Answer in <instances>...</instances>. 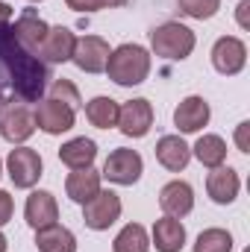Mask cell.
<instances>
[{
	"label": "cell",
	"instance_id": "cell-29",
	"mask_svg": "<svg viewBox=\"0 0 250 252\" xmlns=\"http://www.w3.org/2000/svg\"><path fill=\"white\" fill-rule=\"evenodd\" d=\"M68 9L74 12H97V9H118V6H126L129 0H65Z\"/></svg>",
	"mask_w": 250,
	"mask_h": 252
},
{
	"label": "cell",
	"instance_id": "cell-23",
	"mask_svg": "<svg viewBox=\"0 0 250 252\" xmlns=\"http://www.w3.org/2000/svg\"><path fill=\"white\" fill-rule=\"evenodd\" d=\"M118 109L121 106L112 97H94L85 106V118H88V124L97 126V129H112V126H118Z\"/></svg>",
	"mask_w": 250,
	"mask_h": 252
},
{
	"label": "cell",
	"instance_id": "cell-4",
	"mask_svg": "<svg viewBox=\"0 0 250 252\" xmlns=\"http://www.w3.org/2000/svg\"><path fill=\"white\" fill-rule=\"evenodd\" d=\"M118 217H121V196L115 190H100L94 199L83 205V223L94 232L109 229Z\"/></svg>",
	"mask_w": 250,
	"mask_h": 252
},
{
	"label": "cell",
	"instance_id": "cell-26",
	"mask_svg": "<svg viewBox=\"0 0 250 252\" xmlns=\"http://www.w3.org/2000/svg\"><path fill=\"white\" fill-rule=\"evenodd\" d=\"M194 252H233V235L227 229H206L197 235Z\"/></svg>",
	"mask_w": 250,
	"mask_h": 252
},
{
	"label": "cell",
	"instance_id": "cell-2",
	"mask_svg": "<svg viewBox=\"0 0 250 252\" xmlns=\"http://www.w3.org/2000/svg\"><path fill=\"white\" fill-rule=\"evenodd\" d=\"M106 73L115 85H141L150 73V53L141 44H121L109 53L106 62Z\"/></svg>",
	"mask_w": 250,
	"mask_h": 252
},
{
	"label": "cell",
	"instance_id": "cell-3",
	"mask_svg": "<svg viewBox=\"0 0 250 252\" xmlns=\"http://www.w3.org/2000/svg\"><path fill=\"white\" fill-rule=\"evenodd\" d=\"M150 47L162 59L183 62V59L191 56V50H194V32L188 30L186 24L168 21V24H162V27H156L150 32Z\"/></svg>",
	"mask_w": 250,
	"mask_h": 252
},
{
	"label": "cell",
	"instance_id": "cell-11",
	"mask_svg": "<svg viewBox=\"0 0 250 252\" xmlns=\"http://www.w3.org/2000/svg\"><path fill=\"white\" fill-rule=\"evenodd\" d=\"M36 132V118L27 106H6L0 112V135L9 144H24Z\"/></svg>",
	"mask_w": 250,
	"mask_h": 252
},
{
	"label": "cell",
	"instance_id": "cell-32",
	"mask_svg": "<svg viewBox=\"0 0 250 252\" xmlns=\"http://www.w3.org/2000/svg\"><path fill=\"white\" fill-rule=\"evenodd\" d=\"M248 9H250V0H242L239 3V24L248 27Z\"/></svg>",
	"mask_w": 250,
	"mask_h": 252
},
{
	"label": "cell",
	"instance_id": "cell-22",
	"mask_svg": "<svg viewBox=\"0 0 250 252\" xmlns=\"http://www.w3.org/2000/svg\"><path fill=\"white\" fill-rule=\"evenodd\" d=\"M36 247H39V252H77V238L65 226L53 223V226L36 232Z\"/></svg>",
	"mask_w": 250,
	"mask_h": 252
},
{
	"label": "cell",
	"instance_id": "cell-1",
	"mask_svg": "<svg viewBox=\"0 0 250 252\" xmlns=\"http://www.w3.org/2000/svg\"><path fill=\"white\" fill-rule=\"evenodd\" d=\"M47 79V64L18 41L12 24H0V112L6 106L39 103Z\"/></svg>",
	"mask_w": 250,
	"mask_h": 252
},
{
	"label": "cell",
	"instance_id": "cell-14",
	"mask_svg": "<svg viewBox=\"0 0 250 252\" xmlns=\"http://www.w3.org/2000/svg\"><path fill=\"white\" fill-rule=\"evenodd\" d=\"M159 205H162V211H165V217H186L188 211L194 208V190L188 182H180V179H174V182H168L165 188L159 190Z\"/></svg>",
	"mask_w": 250,
	"mask_h": 252
},
{
	"label": "cell",
	"instance_id": "cell-13",
	"mask_svg": "<svg viewBox=\"0 0 250 252\" xmlns=\"http://www.w3.org/2000/svg\"><path fill=\"white\" fill-rule=\"evenodd\" d=\"M74 44H77V35H74L68 27H50L36 56L44 59V62H50V64L71 62V56H74Z\"/></svg>",
	"mask_w": 250,
	"mask_h": 252
},
{
	"label": "cell",
	"instance_id": "cell-28",
	"mask_svg": "<svg viewBox=\"0 0 250 252\" xmlns=\"http://www.w3.org/2000/svg\"><path fill=\"white\" fill-rule=\"evenodd\" d=\"M50 97H53V100H59V103H68L71 109H77V106H80V91H77L68 79H56V82L50 85Z\"/></svg>",
	"mask_w": 250,
	"mask_h": 252
},
{
	"label": "cell",
	"instance_id": "cell-18",
	"mask_svg": "<svg viewBox=\"0 0 250 252\" xmlns=\"http://www.w3.org/2000/svg\"><path fill=\"white\" fill-rule=\"evenodd\" d=\"M239 173L233 170V167H212V173H209V179H206V190H209V196H212V202H218V205H230L236 196H239Z\"/></svg>",
	"mask_w": 250,
	"mask_h": 252
},
{
	"label": "cell",
	"instance_id": "cell-10",
	"mask_svg": "<svg viewBox=\"0 0 250 252\" xmlns=\"http://www.w3.org/2000/svg\"><path fill=\"white\" fill-rule=\"evenodd\" d=\"M153 126V106L147 100H129L118 109V129L126 138H144Z\"/></svg>",
	"mask_w": 250,
	"mask_h": 252
},
{
	"label": "cell",
	"instance_id": "cell-24",
	"mask_svg": "<svg viewBox=\"0 0 250 252\" xmlns=\"http://www.w3.org/2000/svg\"><path fill=\"white\" fill-rule=\"evenodd\" d=\"M194 156L203 167H221L224 158H227V144H224L221 135H203L194 144Z\"/></svg>",
	"mask_w": 250,
	"mask_h": 252
},
{
	"label": "cell",
	"instance_id": "cell-34",
	"mask_svg": "<svg viewBox=\"0 0 250 252\" xmlns=\"http://www.w3.org/2000/svg\"><path fill=\"white\" fill-rule=\"evenodd\" d=\"M30 3H39V0H30Z\"/></svg>",
	"mask_w": 250,
	"mask_h": 252
},
{
	"label": "cell",
	"instance_id": "cell-31",
	"mask_svg": "<svg viewBox=\"0 0 250 252\" xmlns=\"http://www.w3.org/2000/svg\"><path fill=\"white\" fill-rule=\"evenodd\" d=\"M248 132H250V124H248V121H245V124H239V129H236V144H239V150H242V153H250Z\"/></svg>",
	"mask_w": 250,
	"mask_h": 252
},
{
	"label": "cell",
	"instance_id": "cell-33",
	"mask_svg": "<svg viewBox=\"0 0 250 252\" xmlns=\"http://www.w3.org/2000/svg\"><path fill=\"white\" fill-rule=\"evenodd\" d=\"M6 247H9V244H6V235L0 232V252H6Z\"/></svg>",
	"mask_w": 250,
	"mask_h": 252
},
{
	"label": "cell",
	"instance_id": "cell-16",
	"mask_svg": "<svg viewBox=\"0 0 250 252\" xmlns=\"http://www.w3.org/2000/svg\"><path fill=\"white\" fill-rule=\"evenodd\" d=\"M12 30H15L18 41H21L30 53H39V47H42V41H44V35H47L50 27L39 18L36 9H24V12L18 15V21L12 24Z\"/></svg>",
	"mask_w": 250,
	"mask_h": 252
},
{
	"label": "cell",
	"instance_id": "cell-15",
	"mask_svg": "<svg viewBox=\"0 0 250 252\" xmlns=\"http://www.w3.org/2000/svg\"><path fill=\"white\" fill-rule=\"evenodd\" d=\"M209 124V103L203 97H186L177 109H174V126L180 132H200L203 126Z\"/></svg>",
	"mask_w": 250,
	"mask_h": 252
},
{
	"label": "cell",
	"instance_id": "cell-19",
	"mask_svg": "<svg viewBox=\"0 0 250 252\" xmlns=\"http://www.w3.org/2000/svg\"><path fill=\"white\" fill-rule=\"evenodd\" d=\"M153 244L156 252H180L186 247V226L177 217H162L153 226Z\"/></svg>",
	"mask_w": 250,
	"mask_h": 252
},
{
	"label": "cell",
	"instance_id": "cell-6",
	"mask_svg": "<svg viewBox=\"0 0 250 252\" xmlns=\"http://www.w3.org/2000/svg\"><path fill=\"white\" fill-rule=\"evenodd\" d=\"M36 126L47 135H62L68 129H74V118H77V109H71L68 103H59V100H39L36 103Z\"/></svg>",
	"mask_w": 250,
	"mask_h": 252
},
{
	"label": "cell",
	"instance_id": "cell-7",
	"mask_svg": "<svg viewBox=\"0 0 250 252\" xmlns=\"http://www.w3.org/2000/svg\"><path fill=\"white\" fill-rule=\"evenodd\" d=\"M141 170H144L141 156H138L135 150L118 147L115 153H109V158H106V164H103V173H100V176H106V179H109V182H115V185H135V182H138V176H141Z\"/></svg>",
	"mask_w": 250,
	"mask_h": 252
},
{
	"label": "cell",
	"instance_id": "cell-9",
	"mask_svg": "<svg viewBox=\"0 0 250 252\" xmlns=\"http://www.w3.org/2000/svg\"><path fill=\"white\" fill-rule=\"evenodd\" d=\"M245 62H248V47H245L242 38L224 35V38L215 41V47H212V64H215L218 73L236 76V73L245 67Z\"/></svg>",
	"mask_w": 250,
	"mask_h": 252
},
{
	"label": "cell",
	"instance_id": "cell-30",
	"mask_svg": "<svg viewBox=\"0 0 250 252\" xmlns=\"http://www.w3.org/2000/svg\"><path fill=\"white\" fill-rule=\"evenodd\" d=\"M12 211H15L12 196H9L6 190H0V226H6V223L12 220Z\"/></svg>",
	"mask_w": 250,
	"mask_h": 252
},
{
	"label": "cell",
	"instance_id": "cell-21",
	"mask_svg": "<svg viewBox=\"0 0 250 252\" xmlns=\"http://www.w3.org/2000/svg\"><path fill=\"white\" fill-rule=\"evenodd\" d=\"M94 158H97V144L91 138H74L59 150V161L68 164L71 170H85L94 164Z\"/></svg>",
	"mask_w": 250,
	"mask_h": 252
},
{
	"label": "cell",
	"instance_id": "cell-17",
	"mask_svg": "<svg viewBox=\"0 0 250 252\" xmlns=\"http://www.w3.org/2000/svg\"><path fill=\"white\" fill-rule=\"evenodd\" d=\"M188 158H191V150H188V144L180 135H162L159 138V144H156V161L165 170H171V173L186 170Z\"/></svg>",
	"mask_w": 250,
	"mask_h": 252
},
{
	"label": "cell",
	"instance_id": "cell-8",
	"mask_svg": "<svg viewBox=\"0 0 250 252\" xmlns=\"http://www.w3.org/2000/svg\"><path fill=\"white\" fill-rule=\"evenodd\" d=\"M109 53L112 50H109V44L100 35H83L74 44L71 62L77 64L80 70H85V73H103L106 70V62H109Z\"/></svg>",
	"mask_w": 250,
	"mask_h": 252
},
{
	"label": "cell",
	"instance_id": "cell-25",
	"mask_svg": "<svg viewBox=\"0 0 250 252\" xmlns=\"http://www.w3.org/2000/svg\"><path fill=\"white\" fill-rule=\"evenodd\" d=\"M112 250L115 252H150V238H147L144 226H138V223L124 226V229L118 232Z\"/></svg>",
	"mask_w": 250,
	"mask_h": 252
},
{
	"label": "cell",
	"instance_id": "cell-5",
	"mask_svg": "<svg viewBox=\"0 0 250 252\" xmlns=\"http://www.w3.org/2000/svg\"><path fill=\"white\" fill-rule=\"evenodd\" d=\"M6 167L15 188H33L42 179V156L30 147H15L6 158Z\"/></svg>",
	"mask_w": 250,
	"mask_h": 252
},
{
	"label": "cell",
	"instance_id": "cell-35",
	"mask_svg": "<svg viewBox=\"0 0 250 252\" xmlns=\"http://www.w3.org/2000/svg\"><path fill=\"white\" fill-rule=\"evenodd\" d=\"M0 167H3V164H0Z\"/></svg>",
	"mask_w": 250,
	"mask_h": 252
},
{
	"label": "cell",
	"instance_id": "cell-27",
	"mask_svg": "<svg viewBox=\"0 0 250 252\" xmlns=\"http://www.w3.org/2000/svg\"><path fill=\"white\" fill-rule=\"evenodd\" d=\"M177 3H180V12L183 15L197 18V21H209L221 9V0H177Z\"/></svg>",
	"mask_w": 250,
	"mask_h": 252
},
{
	"label": "cell",
	"instance_id": "cell-12",
	"mask_svg": "<svg viewBox=\"0 0 250 252\" xmlns=\"http://www.w3.org/2000/svg\"><path fill=\"white\" fill-rule=\"evenodd\" d=\"M24 217L27 223L39 232V229H47L59 220V205H56V196L50 190H33L27 196V205H24Z\"/></svg>",
	"mask_w": 250,
	"mask_h": 252
},
{
	"label": "cell",
	"instance_id": "cell-20",
	"mask_svg": "<svg viewBox=\"0 0 250 252\" xmlns=\"http://www.w3.org/2000/svg\"><path fill=\"white\" fill-rule=\"evenodd\" d=\"M65 190H68V196H71L74 202L85 205L88 199H94V196L100 193V173H97L94 167L74 170V173L68 176V182H65Z\"/></svg>",
	"mask_w": 250,
	"mask_h": 252
}]
</instances>
